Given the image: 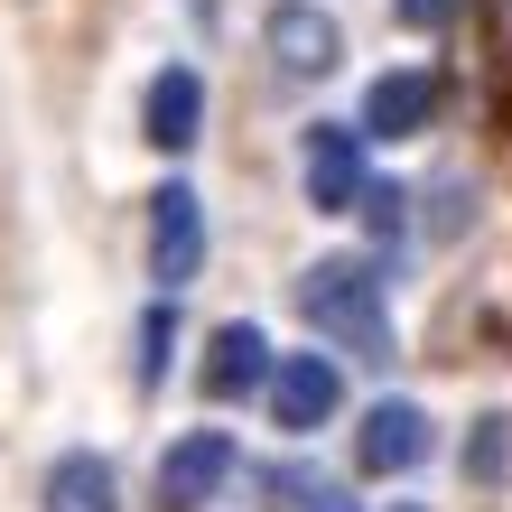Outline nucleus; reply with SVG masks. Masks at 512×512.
I'll use <instances>...</instances> for the list:
<instances>
[{
  "label": "nucleus",
  "instance_id": "f257e3e1",
  "mask_svg": "<svg viewBox=\"0 0 512 512\" xmlns=\"http://www.w3.org/2000/svg\"><path fill=\"white\" fill-rule=\"evenodd\" d=\"M298 317H308L326 345L364 354V364H382V354H391V308H382V270H364L354 252L317 261L308 280H298Z\"/></svg>",
  "mask_w": 512,
  "mask_h": 512
},
{
  "label": "nucleus",
  "instance_id": "f03ea898",
  "mask_svg": "<svg viewBox=\"0 0 512 512\" xmlns=\"http://www.w3.org/2000/svg\"><path fill=\"white\" fill-rule=\"evenodd\" d=\"M298 177H308V205L317 215H354V205H364V140H354L345 122H317L308 131V149H298Z\"/></svg>",
  "mask_w": 512,
  "mask_h": 512
},
{
  "label": "nucleus",
  "instance_id": "7ed1b4c3",
  "mask_svg": "<svg viewBox=\"0 0 512 512\" xmlns=\"http://www.w3.org/2000/svg\"><path fill=\"white\" fill-rule=\"evenodd\" d=\"M149 270H159L168 289H187L205 270V205H196V187H177V177L149 196Z\"/></svg>",
  "mask_w": 512,
  "mask_h": 512
},
{
  "label": "nucleus",
  "instance_id": "20e7f679",
  "mask_svg": "<svg viewBox=\"0 0 512 512\" xmlns=\"http://www.w3.org/2000/svg\"><path fill=\"white\" fill-rule=\"evenodd\" d=\"M336 401H345V373L326 364V354H289V364H270V419H280L289 438L326 429V419H336Z\"/></svg>",
  "mask_w": 512,
  "mask_h": 512
},
{
  "label": "nucleus",
  "instance_id": "39448f33",
  "mask_svg": "<svg viewBox=\"0 0 512 512\" xmlns=\"http://www.w3.org/2000/svg\"><path fill=\"white\" fill-rule=\"evenodd\" d=\"M261 38H270V56H280L289 75H326L345 56V38H336V19L317 10V0H280V10L261 19Z\"/></svg>",
  "mask_w": 512,
  "mask_h": 512
},
{
  "label": "nucleus",
  "instance_id": "423d86ee",
  "mask_svg": "<svg viewBox=\"0 0 512 512\" xmlns=\"http://www.w3.org/2000/svg\"><path fill=\"white\" fill-rule=\"evenodd\" d=\"M224 475H233V438H224V429H187L177 447H159V494H168V503L224 494Z\"/></svg>",
  "mask_w": 512,
  "mask_h": 512
},
{
  "label": "nucleus",
  "instance_id": "0eeeda50",
  "mask_svg": "<svg viewBox=\"0 0 512 512\" xmlns=\"http://www.w3.org/2000/svg\"><path fill=\"white\" fill-rule=\"evenodd\" d=\"M429 457V410L419 401H373L364 410V475H410Z\"/></svg>",
  "mask_w": 512,
  "mask_h": 512
},
{
  "label": "nucleus",
  "instance_id": "6e6552de",
  "mask_svg": "<svg viewBox=\"0 0 512 512\" xmlns=\"http://www.w3.org/2000/svg\"><path fill=\"white\" fill-rule=\"evenodd\" d=\"M261 382H270V336L252 317L215 326V345H205V391H215V401H243V391H261Z\"/></svg>",
  "mask_w": 512,
  "mask_h": 512
},
{
  "label": "nucleus",
  "instance_id": "1a4fd4ad",
  "mask_svg": "<svg viewBox=\"0 0 512 512\" xmlns=\"http://www.w3.org/2000/svg\"><path fill=\"white\" fill-rule=\"evenodd\" d=\"M429 112H438V75H419V66H391L373 94H364V131L382 140H410V131H429Z\"/></svg>",
  "mask_w": 512,
  "mask_h": 512
},
{
  "label": "nucleus",
  "instance_id": "9d476101",
  "mask_svg": "<svg viewBox=\"0 0 512 512\" xmlns=\"http://www.w3.org/2000/svg\"><path fill=\"white\" fill-rule=\"evenodd\" d=\"M140 131L159 140V149H187V140L205 131V84H196V66H168L159 84H149V103H140Z\"/></svg>",
  "mask_w": 512,
  "mask_h": 512
},
{
  "label": "nucleus",
  "instance_id": "9b49d317",
  "mask_svg": "<svg viewBox=\"0 0 512 512\" xmlns=\"http://www.w3.org/2000/svg\"><path fill=\"white\" fill-rule=\"evenodd\" d=\"M47 503L56 512H112V466L103 457H66L47 475Z\"/></svg>",
  "mask_w": 512,
  "mask_h": 512
},
{
  "label": "nucleus",
  "instance_id": "f8f14e48",
  "mask_svg": "<svg viewBox=\"0 0 512 512\" xmlns=\"http://www.w3.org/2000/svg\"><path fill=\"white\" fill-rule=\"evenodd\" d=\"M503 466H512V419L485 410V419H475V438H466V475H475V485H494Z\"/></svg>",
  "mask_w": 512,
  "mask_h": 512
},
{
  "label": "nucleus",
  "instance_id": "ddd939ff",
  "mask_svg": "<svg viewBox=\"0 0 512 512\" xmlns=\"http://www.w3.org/2000/svg\"><path fill=\"white\" fill-rule=\"evenodd\" d=\"M168 345H177V308L159 298V308H149V326H140V382L168 373Z\"/></svg>",
  "mask_w": 512,
  "mask_h": 512
},
{
  "label": "nucleus",
  "instance_id": "4468645a",
  "mask_svg": "<svg viewBox=\"0 0 512 512\" xmlns=\"http://www.w3.org/2000/svg\"><path fill=\"white\" fill-rule=\"evenodd\" d=\"M391 19H401V28H447L457 0H391Z\"/></svg>",
  "mask_w": 512,
  "mask_h": 512
},
{
  "label": "nucleus",
  "instance_id": "2eb2a0df",
  "mask_svg": "<svg viewBox=\"0 0 512 512\" xmlns=\"http://www.w3.org/2000/svg\"><path fill=\"white\" fill-rule=\"evenodd\" d=\"M308 512H354V494H336V485H308Z\"/></svg>",
  "mask_w": 512,
  "mask_h": 512
},
{
  "label": "nucleus",
  "instance_id": "dca6fc26",
  "mask_svg": "<svg viewBox=\"0 0 512 512\" xmlns=\"http://www.w3.org/2000/svg\"><path fill=\"white\" fill-rule=\"evenodd\" d=\"M401 512H419V503H401Z\"/></svg>",
  "mask_w": 512,
  "mask_h": 512
}]
</instances>
